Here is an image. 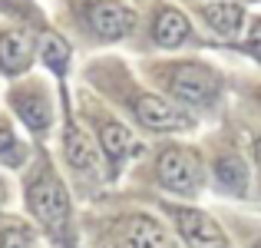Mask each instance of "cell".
Here are the masks:
<instances>
[{
  "label": "cell",
  "mask_w": 261,
  "mask_h": 248,
  "mask_svg": "<svg viewBox=\"0 0 261 248\" xmlns=\"http://www.w3.org/2000/svg\"><path fill=\"white\" fill-rule=\"evenodd\" d=\"M166 86H169V93L178 96L182 103L202 106V103L215 100V93H218V77L208 70V66L182 63V66H172V70L166 73Z\"/></svg>",
  "instance_id": "3"
},
{
  "label": "cell",
  "mask_w": 261,
  "mask_h": 248,
  "mask_svg": "<svg viewBox=\"0 0 261 248\" xmlns=\"http://www.w3.org/2000/svg\"><path fill=\"white\" fill-rule=\"evenodd\" d=\"M255 159H258V165H261V139L255 142Z\"/></svg>",
  "instance_id": "19"
},
{
  "label": "cell",
  "mask_w": 261,
  "mask_h": 248,
  "mask_svg": "<svg viewBox=\"0 0 261 248\" xmlns=\"http://www.w3.org/2000/svg\"><path fill=\"white\" fill-rule=\"evenodd\" d=\"M33 57V37L27 30H4L0 33V70L4 73H23Z\"/></svg>",
  "instance_id": "8"
},
{
  "label": "cell",
  "mask_w": 261,
  "mask_h": 248,
  "mask_svg": "<svg viewBox=\"0 0 261 248\" xmlns=\"http://www.w3.org/2000/svg\"><path fill=\"white\" fill-rule=\"evenodd\" d=\"M27 202H30L33 215L46 225L50 232H60L70 218V195H66L63 182L53 176L50 169H43L27 189Z\"/></svg>",
  "instance_id": "1"
},
{
  "label": "cell",
  "mask_w": 261,
  "mask_h": 248,
  "mask_svg": "<svg viewBox=\"0 0 261 248\" xmlns=\"http://www.w3.org/2000/svg\"><path fill=\"white\" fill-rule=\"evenodd\" d=\"M0 205H4V185H0Z\"/></svg>",
  "instance_id": "20"
},
{
  "label": "cell",
  "mask_w": 261,
  "mask_h": 248,
  "mask_svg": "<svg viewBox=\"0 0 261 248\" xmlns=\"http://www.w3.org/2000/svg\"><path fill=\"white\" fill-rule=\"evenodd\" d=\"M13 106H17V113H20V119L27 122L30 129H46L50 126V106H46V100L40 93H17L13 96Z\"/></svg>",
  "instance_id": "13"
},
{
  "label": "cell",
  "mask_w": 261,
  "mask_h": 248,
  "mask_svg": "<svg viewBox=\"0 0 261 248\" xmlns=\"http://www.w3.org/2000/svg\"><path fill=\"white\" fill-rule=\"evenodd\" d=\"M215 176L222 185H228L235 192H245V185H248V169H245V162L238 156H222L215 162Z\"/></svg>",
  "instance_id": "14"
},
{
  "label": "cell",
  "mask_w": 261,
  "mask_h": 248,
  "mask_svg": "<svg viewBox=\"0 0 261 248\" xmlns=\"http://www.w3.org/2000/svg\"><path fill=\"white\" fill-rule=\"evenodd\" d=\"M245 50H248L255 60H261V20H255V23H251L248 40H245Z\"/></svg>",
  "instance_id": "17"
},
{
  "label": "cell",
  "mask_w": 261,
  "mask_h": 248,
  "mask_svg": "<svg viewBox=\"0 0 261 248\" xmlns=\"http://www.w3.org/2000/svg\"><path fill=\"white\" fill-rule=\"evenodd\" d=\"M136 116L146 129H155V133H169V129H189L192 119L175 109L172 103L159 100V96H139L136 100Z\"/></svg>",
  "instance_id": "7"
},
{
  "label": "cell",
  "mask_w": 261,
  "mask_h": 248,
  "mask_svg": "<svg viewBox=\"0 0 261 248\" xmlns=\"http://www.w3.org/2000/svg\"><path fill=\"white\" fill-rule=\"evenodd\" d=\"M172 218H175L178 235H182L192 248H231L228 238H225V232H222V225H218L215 218H208L205 212H198V209H172Z\"/></svg>",
  "instance_id": "4"
},
{
  "label": "cell",
  "mask_w": 261,
  "mask_h": 248,
  "mask_svg": "<svg viewBox=\"0 0 261 248\" xmlns=\"http://www.w3.org/2000/svg\"><path fill=\"white\" fill-rule=\"evenodd\" d=\"M205 20L222 40H231L245 23V7L238 0H215V4L205 7Z\"/></svg>",
  "instance_id": "10"
},
{
  "label": "cell",
  "mask_w": 261,
  "mask_h": 248,
  "mask_svg": "<svg viewBox=\"0 0 261 248\" xmlns=\"http://www.w3.org/2000/svg\"><path fill=\"white\" fill-rule=\"evenodd\" d=\"M86 20L102 40H119L136 27V13L126 4H119V0H96V4H89Z\"/></svg>",
  "instance_id": "5"
},
{
  "label": "cell",
  "mask_w": 261,
  "mask_h": 248,
  "mask_svg": "<svg viewBox=\"0 0 261 248\" xmlns=\"http://www.w3.org/2000/svg\"><path fill=\"white\" fill-rule=\"evenodd\" d=\"M63 153H66V162H70L73 169L86 172V176H93V172L99 169V156H96L93 142H89L76 126H66V136H63Z\"/></svg>",
  "instance_id": "11"
},
{
  "label": "cell",
  "mask_w": 261,
  "mask_h": 248,
  "mask_svg": "<svg viewBox=\"0 0 261 248\" xmlns=\"http://www.w3.org/2000/svg\"><path fill=\"white\" fill-rule=\"evenodd\" d=\"M189 20H185L182 10H175V7H162L159 13H155L152 20V40L159 46H166V50H172V46H178L185 37H189Z\"/></svg>",
  "instance_id": "9"
},
{
  "label": "cell",
  "mask_w": 261,
  "mask_h": 248,
  "mask_svg": "<svg viewBox=\"0 0 261 248\" xmlns=\"http://www.w3.org/2000/svg\"><path fill=\"white\" fill-rule=\"evenodd\" d=\"M13 149V133L7 122H0V153H10Z\"/></svg>",
  "instance_id": "18"
},
{
  "label": "cell",
  "mask_w": 261,
  "mask_h": 248,
  "mask_svg": "<svg viewBox=\"0 0 261 248\" xmlns=\"http://www.w3.org/2000/svg\"><path fill=\"white\" fill-rule=\"evenodd\" d=\"M0 248H30V232L20 229V225L4 229L0 232Z\"/></svg>",
  "instance_id": "16"
},
{
  "label": "cell",
  "mask_w": 261,
  "mask_h": 248,
  "mask_svg": "<svg viewBox=\"0 0 261 248\" xmlns=\"http://www.w3.org/2000/svg\"><path fill=\"white\" fill-rule=\"evenodd\" d=\"M116 245L119 248H169V235L155 218L136 212V215H129V218L119 222V229H116Z\"/></svg>",
  "instance_id": "6"
},
{
  "label": "cell",
  "mask_w": 261,
  "mask_h": 248,
  "mask_svg": "<svg viewBox=\"0 0 261 248\" xmlns=\"http://www.w3.org/2000/svg\"><path fill=\"white\" fill-rule=\"evenodd\" d=\"M159 182L169 192H182L192 195L202 185V162L192 149L185 146H166L159 153Z\"/></svg>",
  "instance_id": "2"
},
{
  "label": "cell",
  "mask_w": 261,
  "mask_h": 248,
  "mask_svg": "<svg viewBox=\"0 0 261 248\" xmlns=\"http://www.w3.org/2000/svg\"><path fill=\"white\" fill-rule=\"evenodd\" d=\"M40 57L46 60L50 66H63L66 63V57H70V46L63 43V37H57V33H46L43 37V43H40Z\"/></svg>",
  "instance_id": "15"
},
{
  "label": "cell",
  "mask_w": 261,
  "mask_h": 248,
  "mask_svg": "<svg viewBox=\"0 0 261 248\" xmlns=\"http://www.w3.org/2000/svg\"><path fill=\"white\" fill-rule=\"evenodd\" d=\"M99 146H102V153L109 156L113 162H119V159H126L129 153L136 149V142H133V133H129L122 122H99Z\"/></svg>",
  "instance_id": "12"
}]
</instances>
